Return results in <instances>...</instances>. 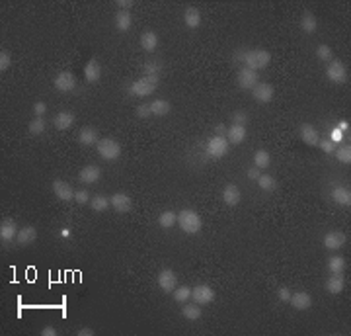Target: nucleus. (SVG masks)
I'll use <instances>...</instances> for the list:
<instances>
[{"instance_id":"obj_45","label":"nucleus","mask_w":351,"mask_h":336,"mask_svg":"<svg viewBox=\"0 0 351 336\" xmlns=\"http://www.w3.org/2000/svg\"><path fill=\"white\" fill-rule=\"evenodd\" d=\"M233 121L236 123V125H244L246 121H248V113L242 112V110H238V112L233 113Z\"/></svg>"},{"instance_id":"obj_9","label":"nucleus","mask_w":351,"mask_h":336,"mask_svg":"<svg viewBox=\"0 0 351 336\" xmlns=\"http://www.w3.org/2000/svg\"><path fill=\"white\" fill-rule=\"evenodd\" d=\"M53 194L57 196L59 202L69 203L74 200V190H72V186H70L69 182H65V180H55L53 182Z\"/></svg>"},{"instance_id":"obj_4","label":"nucleus","mask_w":351,"mask_h":336,"mask_svg":"<svg viewBox=\"0 0 351 336\" xmlns=\"http://www.w3.org/2000/svg\"><path fill=\"white\" fill-rule=\"evenodd\" d=\"M98 155L104 160H117L121 157V145L112 137H104L98 141Z\"/></svg>"},{"instance_id":"obj_13","label":"nucleus","mask_w":351,"mask_h":336,"mask_svg":"<svg viewBox=\"0 0 351 336\" xmlns=\"http://www.w3.org/2000/svg\"><path fill=\"white\" fill-rule=\"evenodd\" d=\"M252 96L259 104H269L273 100V86L265 84V82H257L256 86L252 88Z\"/></svg>"},{"instance_id":"obj_56","label":"nucleus","mask_w":351,"mask_h":336,"mask_svg":"<svg viewBox=\"0 0 351 336\" xmlns=\"http://www.w3.org/2000/svg\"><path fill=\"white\" fill-rule=\"evenodd\" d=\"M215 131H217V135H221V137H223V135L227 133V127H225V125H223V123H219V125H217V129H215Z\"/></svg>"},{"instance_id":"obj_40","label":"nucleus","mask_w":351,"mask_h":336,"mask_svg":"<svg viewBox=\"0 0 351 336\" xmlns=\"http://www.w3.org/2000/svg\"><path fill=\"white\" fill-rule=\"evenodd\" d=\"M174 299H176L178 303H187V301L191 299V288H187V286L176 288V290H174Z\"/></svg>"},{"instance_id":"obj_48","label":"nucleus","mask_w":351,"mask_h":336,"mask_svg":"<svg viewBox=\"0 0 351 336\" xmlns=\"http://www.w3.org/2000/svg\"><path fill=\"white\" fill-rule=\"evenodd\" d=\"M33 113H35V117H43L47 113L45 102H35V104H33Z\"/></svg>"},{"instance_id":"obj_47","label":"nucleus","mask_w":351,"mask_h":336,"mask_svg":"<svg viewBox=\"0 0 351 336\" xmlns=\"http://www.w3.org/2000/svg\"><path fill=\"white\" fill-rule=\"evenodd\" d=\"M150 115H152V112H150V106H148V104H142V106L137 108V117H140V119H148Z\"/></svg>"},{"instance_id":"obj_20","label":"nucleus","mask_w":351,"mask_h":336,"mask_svg":"<svg viewBox=\"0 0 351 336\" xmlns=\"http://www.w3.org/2000/svg\"><path fill=\"white\" fill-rule=\"evenodd\" d=\"M299 133H301V139H303L306 145H310V147L318 145V141H320L316 127H314V125H310V123H303V125H301V129H299Z\"/></svg>"},{"instance_id":"obj_41","label":"nucleus","mask_w":351,"mask_h":336,"mask_svg":"<svg viewBox=\"0 0 351 336\" xmlns=\"http://www.w3.org/2000/svg\"><path fill=\"white\" fill-rule=\"evenodd\" d=\"M316 57L320 59V61H326V63H330V61H334V51H332V47L330 45H318V49H316Z\"/></svg>"},{"instance_id":"obj_17","label":"nucleus","mask_w":351,"mask_h":336,"mask_svg":"<svg viewBox=\"0 0 351 336\" xmlns=\"http://www.w3.org/2000/svg\"><path fill=\"white\" fill-rule=\"evenodd\" d=\"M35 239H37V229L31 227V225L22 227V229L18 231V237H16V241H18L20 247H27V245L35 243Z\"/></svg>"},{"instance_id":"obj_36","label":"nucleus","mask_w":351,"mask_h":336,"mask_svg":"<svg viewBox=\"0 0 351 336\" xmlns=\"http://www.w3.org/2000/svg\"><path fill=\"white\" fill-rule=\"evenodd\" d=\"M45 121H43V117H33L31 121H29V125H27V131L29 135H33V137H37V135H43L45 133Z\"/></svg>"},{"instance_id":"obj_32","label":"nucleus","mask_w":351,"mask_h":336,"mask_svg":"<svg viewBox=\"0 0 351 336\" xmlns=\"http://www.w3.org/2000/svg\"><path fill=\"white\" fill-rule=\"evenodd\" d=\"M201 305H197L195 301L193 303H184V307H182V315L186 317L187 321H199L201 319Z\"/></svg>"},{"instance_id":"obj_5","label":"nucleus","mask_w":351,"mask_h":336,"mask_svg":"<svg viewBox=\"0 0 351 336\" xmlns=\"http://www.w3.org/2000/svg\"><path fill=\"white\" fill-rule=\"evenodd\" d=\"M229 145H231V143H229L225 137L215 135V137H211L209 143H207V155L213 158H223L229 153Z\"/></svg>"},{"instance_id":"obj_57","label":"nucleus","mask_w":351,"mask_h":336,"mask_svg":"<svg viewBox=\"0 0 351 336\" xmlns=\"http://www.w3.org/2000/svg\"><path fill=\"white\" fill-rule=\"evenodd\" d=\"M61 237H63V239H69V237H70V229H69V227L61 229Z\"/></svg>"},{"instance_id":"obj_29","label":"nucleus","mask_w":351,"mask_h":336,"mask_svg":"<svg viewBox=\"0 0 351 336\" xmlns=\"http://www.w3.org/2000/svg\"><path fill=\"white\" fill-rule=\"evenodd\" d=\"M148 106H150V112H152V115H156V117H164V115H168L170 110H172L170 102H168V100H162V98L154 100V102H152V104H148Z\"/></svg>"},{"instance_id":"obj_2","label":"nucleus","mask_w":351,"mask_h":336,"mask_svg":"<svg viewBox=\"0 0 351 336\" xmlns=\"http://www.w3.org/2000/svg\"><path fill=\"white\" fill-rule=\"evenodd\" d=\"M178 225H180V229L186 235H197L201 231V227H203V221H201V217H199L197 211H193V209H182L178 213Z\"/></svg>"},{"instance_id":"obj_34","label":"nucleus","mask_w":351,"mask_h":336,"mask_svg":"<svg viewBox=\"0 0 351 336\" xmlns=\"http://www.w3.org/2000/svg\"><path fill=\"white\" fill-rule=\"evenodd\" d=\"M256 182L263 192H273V190L277 188V180L273 178L271 174H259V178H257Z\"/></svg>"},{"instance_id":"obj_14","label":"nucleus","mask_w":351,"mask_h":336,"mask_svg":"<svg viewBox=\"0 0 351 336\" xmlns=\"http://www.w3.org/2000/svg\"><path fill=\"white\" fill-rule=\"evenodd\" d=\"M18 225L14 219H2V223H0V241L2 243H10V241H14L16 237H18Z\"/></svg>"},{"instance_id":"obj_12","label":"nucleus","mask_w":351,"mask_h":336,"mask_svg":"<svg viewBox=\"0 0 351 336\" xmlns=\"http://www.w3.org/2000/svg\"><path fill=\"white\" fill-rule=\"evenodd\" d=\"M110 203H112L114 211H117V213H129V211L133 209V200H131L127 194H123V192L114 194V196L110 198Z\"/></svg>"},{"instance_id":"obj_18","label":"nucleus","mask_w":351,"mask_h":336,"mask_svg":"<svg viewBox=\"0 0 351 336\" xmlns=\"http://www.w3.org/2000/svg\"><path fill=\"white\" fill-rule=\"evenodd\" d=\"M346 235L344 233H340V231H332V233H328L326 237H324V248L328 250H338V248H342L346 245Z\"/></svg>"},{"instance_id":"obj_25","label":"nucleus","mask_w":351,"mask_h":336,"mask_svg":"<svg viewBox=\"0 0 351 336\" xmlns=\"http://www.w3.org/2000/svg\"><path fill=\"white\" fill-rule=\"evenodd\" d=\"M227 135H229V143H233V145H240V143H244L246 141V135H248V131H246V127L244 125H236V123H233L231 127H229V131H227Z\"/></svg>"},{"instance_id":"obj_54","label":"nucleus","mask_w":351,"mask_h":336,"mask_svg":"<svg viewBox=\"0 0 351 336\" xmlns=\"http://www.w3.org/2000/svg\"><path fill=\"white\" fill-rule=\"evenodd\" d=\"M338 129L342 131V133H350V121H340V125H338Z\"/></svg>"},{"instance_id":"obj_28","label":"nucleus","mask_w":351,"mask_h":336,"mask_svg":"<svg viewBox=\"0 0 351 336\" xmlns=\"http://www.w3.org/2000/svg\"><path fill=\"white\" fill-rule=\"evenodd\" d=\"M140 47H142L146 53L156 51V47H158V35H156V31H144V33L140 35Z\"/></svg>"},{"instance_id":"obj_55","label":"nucleus","mask_w":351,"mask_h":336,"mask_svg":"<svg viewBox=\"0 0 351 336\" xmlns=\"http://www.w3.org/2000/svg\"><path fill=\"white\" fill-rule=\"evenodd\" d=\"M248 178H250V180H257V178H259V168H254V166H252V168L248 170Z\"/></svg>"},{"instance_id":"obj_33","label":"nucleus","mask_w":351,"mask_h":336,"mask_svg":"<svg viewBox=\"0 0 351 336\" xmlns=\"http://www.w3.org/2000/svg\"><path fill=\"white\" fill-rule=\"evenodd\" d=\"M269 164H271V155L265 149H259V151L254 153V166L256 168L261 170V168H267Z\"/></svg>"},{"instance_id":"obj_16","label":"nucleus","mask_w":351,"mask_h":336,"mask_svg":"<svg viewBox=\"0 0 351 336\" xmlns=\"http://www.w3.org/2000/svg\"><path fill=\"white\" fill-rule=\"evenodd\" d=\"M100 178H102V170H100L98 166H94V164L84 166V168L78 172V180H80L82 184H96Z\"/></svg>"},{"instance_id":"obj_11","label":"nucleus","mask_w":351,"mask_h":336,"mask_svg":"<svg viewBox=\"0 0 351 336\" xmlns=\"http://www.w3.org/2000/svg\"><path fill=\"white\" fill-rule=\"evenodd\" d=\"M55 88L59 92H70L76 88V76L70 70H63L55 76Z\"/></svg>"},{"instance_id":"obj_38","label":"nucleus","mask_w":351,"mask_h":336,"mask_svg":"<svg viewBox=\"0 0 351 336\" xmlns=\"http://www.w3.org/2000/svg\"><path fill=\"white\" fill-rule=\"evenodd\" d=\"M110 205H112V203H110V198H106V196H96V198L90 200V207H92L96 213L106 211Z\"/></svg>"},{"instance_id":"obj_51","label":"nucleus","mask_w":351,"mask_h":336,"mask_svg":"<svg viewBox=\"0 0 351 336\" xmlns=\"http://www.w3.org/2000/svg\"><path fill=\"white\" fill-rule=\"evenodd\" d=\"M277 297H279V301L287 303V301L291 299V292H289L287 288H279V292H277Z\"/></svg>"},{"instance_id":"obj_46","label":"nucleus","mask_w":351,"mask_h":336,"mask_svg":"<svg viewBox=\"0 0 351 336\" xmlns=\"http://www.w3.org/2000/svg\"><path fill=\"white\" fill-rule=\"evenodd\" d=\"M318 145H320V149L328 153V155H332L334 151H336V143H332L330 139H324V141H318Z\"/></svg>"},{"instance_id":"obj_43","label":"nucleus","mask_w":351,"mask_h":336,"mask_svg":"<svg viewBox=\"0 0 351 336\" xmlns=\"http://www.w3.org/2000/svg\"><path fill=\"white\" fill-rule=\"evenodd\" d=\"M12 65V57H10V53L8 51H0V72H4V70H8Z\"/></svg>"},{"instance_id":"obj_19","label":"nucleus","mask_w":351,"mask_h":336,"mask_svg":"<svg viewBox=\"0 0 351 336\" xmlns=\"http://www.w3.org/2000/svg\"><path fill=\"white\" fill-rule=\"evenodd\" d=\"M242 200V192H240V188L238 186H234V184H229L225 190H223V202L227 203V205H238Z\"/></svg>"},{"instance_id":"obj_23","label":"nucleus","mask_w":351,"mask_h":336,"mask_svg":"<svg viewBox=\"0 0 351 336\" xmlns=\"http://www.w3.org/2000/svg\"><path fill=\"white\" fill-rule=\"evenodd\" d=\"M53 125L59 129V131H67L69 127L74 125V113L72 112H59L53 119Z\"/></svg>"},{"instance_id":"obj_15","label":"nucleus","mask_w":351,"mask_h":336,"mask_svg":"<svg viewBox=\"0 0 351 336\" xmlns=\"http://www.w3.org/2000/svg\"><path fill=\"white\" fill-rule=\"evenodd\" d=\"M289 303H291L293 309H297V311H306V309H310V305H312V297H310L306 292L291 293Z\"/></svg>"},{"instance_id":"obj_37","label":"nucleus","mask_w":351,"mask_h":336,"mask_svg":"<svg viewBox=\"0 0 351 336\" xmlns=\"http://www.w3.org/2000/svg\"><path fill=\"white\" fill-rule=\"evenodd\" d=\"M328 270H330V274H344V270H346V260H344L342 256H332V258H328Z\"/></svg>"},{"instance_id":"obj_1","label":"nucleus","mask_w":351,"mask_h":336,"mask_svg":"<svg viewBox=\"0 0 351 336\" xmlns=\"http://www.w3.org/2000/svg\"><path fill=\"white\" fill-rule=\"evenodd\" d=\"M158 84H160V76H140L129 86V94L137 98H146L156 92Z\"/></svg>"},{"instance_id":"obj_8","label":"nucleus","mask_w":351,"mask_h":336,"mask_svg":"<svg viewBox=\"0 0 351 336\" xmlns=\"http://www.w3.org/2000/svg\"><path fill=\"white\" fill-rule=\"evenodd\" d=\"M236 84L242 90H252L257 84L256 70H252V68H248V67L240 68L238 74H236Z\"/></svg>"},{"instance_id":"obj_22","label":"nucleus","mask_w":351,"mask_h":336,"mask_svg":"<svg viewBox=\"0 0 351 336\" xmlns=\"http://www.w3.org/2000/svg\"><path fill=\"white\" fill-rule=\"evenodd\" d=\"M346 288V280L342 274H332L330 278L326 280V292L332 293V295H338V293L344 292Z\"/></svg>"},{"instance_id":"obj_52","label":"nucleus","mask_w":351,"mask_h":336,"mask_svg":"<svg viewBox=\"0 0 351 336\" xmlns=\"http://www.w3.org/2000/svg\"><path fill=\"white\" fill-rule=\"evenodd\" d=\"M76 335L78 336H94V329H90V327H82V329L76 331Z\"/></svg>"},{"instance_id":"obj_6","label":"nucleus","mask_w":351,"mask_h":336,"mask_svg":"<svg viewBox=\"0 0 351 336\" xmlns=\"http://www.w3.org/2000/svg\"><path fill=\"white\" fill-rule=\"evenodd\" d=\"M326 76L328 80H332L336 84H342L348 78V68H346V65L342 61H330L326 68Z\"/></svg>"},{"instance_id":"obj_27","label":"nucleus","mask_w":351,"mask_h":336,"mask_svg":"<svg viewBox=\"0 0 351 336\" xmlns=\"http://www.w3.org/2000/svg\"><path fill=\"white\" fill-rule=\"evenodd\" d=\"M184 23H186L187 27H191V29L199 27V23H201V12H199V8L189 6L186 12H184Z\"/></svg>"},{"instance_id":"obj_7","label":"nucleus","mask_w":351,"mask_h":336,"mask_svg":"<svg viewBox=\"0 0 351 336\" xmlns=\"http://www.w3.org/2000/svg\"><path fill=\"white\" fill-rule=\"evenodd\" d=\"M191 299L197 303V305H209L211 301L215 299V292L213 288H209L207 284H199L191 290Z\"/></svg>"},{"instance_id":"obj_50","label":"nucleus","mask_w":351,"mask_h":336,"mask_svg":"<svg viewBox=\"0 0 351 336\" xmlns=\"http://www.w3.org/2000/svg\"><path fill=\"white\" fill-rule=\"evenodd\" d=\"M342 139H344V133H342V131H340L338 127L330 131V141H332V143H340Z\"/></svg>"},{"instance_id":"obj_24","label":"nucleus","mask_w":351,"mask_h":336,"mask_svg":"<svg viewBox=\"0 0 351 336\" xmlns=\"http://www.w3.org/2000/svg\"><path fill=\"white\" fill-rule=\"evenodd\" d=\"M100 141V135L94 127H82L80 133H78V143L84 145V147H92V145H98Z\"/></svg>"},{"instance_id":"obj_3","label":"nucleus","mask_w":351,"mask_h":336,"mask_svg":"<svg viewBox=\"0 0 351 336\" xmlns=\"http://www.w3.org/2000/svg\"><path fill=\"white\" fill-rule=\"evenodd\" d=\"M271 61V55L269 51L265 49H252V51H246L244 53V63L246 67L252 68V70H259V68H265Z\"/></svg>"},{"instance_id":"obj_39","label":"nucleus","mask_w":351,"mask_h":336,"mask_svg":"<svg viewBox=\"0 0 351 336\" xmlns=\"http://www.w3.org/2000/svg\"><path fill=\"white\" fill-rule=\"evenodd\" d=\"M160 70H162V65L158 61H146L142 67L144 76H160Z\"/></svg>"},{"instance_id":"obj_10","label":"nucleus","mask_w":351,"mask_h":336,"mask_svg":"<svg viewBox=\"0 0 351 336\" xmlns=\"http://www.w3.org/2000/svg\"><path fill=\"white\" fill-rule=\"evenodd\" d=\"M176 284H178V278H176V272L170 268L160 270L158 274V288L162 290L164 293H172L176 290Z\"/></svg>"},{"instance_id":"obj_49","label":"nucleus","mask_w":351,"mask_h":336,"mask_svg":"<svg viewBox=\"0 0 351 336\" xmlns=\"http://www.w3.org/2000/svg\"><path fill=\"white\" fill-rule=\"evenodd\" d=\"M116 6L117 8H121L123 12H129V10L133 8V0H117Z\"/></svg>"},{"instance_id":"obj_42","label":"nucleus","mask_w":351,"mask_h":336,"mask_svg":"<svg viewBox=\"0 0 351 336\" xmlns=\"http://www.w3.org/2000/svg\"><path fill=\"white\" fill-rule=\"evenodd\" d=\"M336 153V158L340 160V162H344V164H351V147H342V149H338V151H334Z\"/></svg>"},{"instance_id":"obj_53","label":"nucleus","mask_w":351,"mask_h":336,"mask_svg":"<svg viewBox=\"0 0 351 336\" xmlns=\"http://www.w3.org/2000/svg\"><path fill=\"white\" fill-rule=\"evenodd\" d=\"M59 335V331L55 329V327H45L43 331H41V336H57Z\"/></svg>"},{"instance_id":"obj_31","label":"nucleus","mask_w":351,"mask_h":336,"mask_svg":"<svg viewBox=\"0 0 351 336\" xmlns=\"http://www.w3.org/2000/svg\"><path fill=\"white\" fill-rule=\"evenodd\" d=\"M301 29L306 31V33H314L318 29V20L312 12H304L303 18H301Z\"/></svg>"},{"instance_id":"obj_35","label":"nucleus","mask_w":351,"mask_h":336,"mask_svg":"<svg viewBox=\"0 0 351 336\" xmlns=\"http://www.w3.org/2000/svg\"><path fill=\"white\" fill-rule=\"evenodd\" d=\"M176 223H178V213H174V211H162L158 217V225L162 229H172Z\"/></svg>"},{"instance_id":"obj_26","label":"nucleus","mask_w":351,"mask_h":336,"mask_svg":"<svg viewBox=\"0 0 351 336\" xmlns=\"http://www.w3.org/2000/svg\"><path fill=\"white\" fill-rule=\"evenodd\" d=\"M332 200L338 203V205H351V192L350 188L346 186H336L334 192H332Z\"/></svg>"},{"instance_id":"obj_44","label":"nucleus","mask_w":351,"mask_h":336,"mask_svg":"<svg viewBox=\"0 0 351 336\" xmlns=\"http://www.w3.org/2000/svg\"><path fill=\"white\" fill-rule=\"evenodd\" d=\"M74 202L86 205V203H90V194L86 190H78V192H74Z\"/></svg>"},{"instance_id":"obj_30","label":"nucleus","mask_w":351,"mask_h":336,"mask_svg":"<svg viewBox=\"0 0 351 336\" xmlns=\"http://www.w3.org/2000/svg\"><path fill=\"white\" fill-rule=\"evenodd\" d=\"M131 25H133V16H131V12H123V10H119L117 16H116L117 31H129Z\"/></svg>"},{"instance_id":"obj_21","label":"nucleus","mask_w":351,"mask_h":336,"mask_svg":"<svg viewBox=\"0 0 351 336\" xmlns=\"http://www.w3.org/2000/svg\"><path fill=\"white\" fill-rule=\"evenodd\" d=\"M102 76V67L98 63V59H90L84 67V80L86 82H98Z\"/></svg>"}]
</instances>
